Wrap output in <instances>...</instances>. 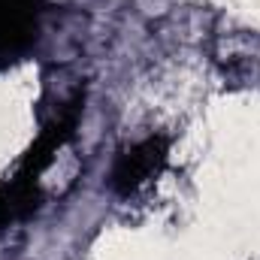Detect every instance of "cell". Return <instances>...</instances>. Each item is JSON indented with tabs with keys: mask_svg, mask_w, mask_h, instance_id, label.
Listing matches in <instances>:
<instances>
[{
	"mask_svg": "<svg viewBox=\"0 0 260 260\" xmlns=\"http://www.w3.org/2000/svg\"><path fill=\"white\" fill-rule=\"evenodd\" d=\"M85 109V97L73 94L64 106L43 124L34 145L21 154L12 176L0 182V230L27 221L43 206V176L55 164L58 151L76 136L79 118Z\"/></svg>",
	"mask_w": 260,
	"mask_h": 260,
	"instance_id": "6da1fadb",
	"label": "cell"
},
{
	"mask_svg": "<svg viewBox=\"0 0 260 260\" xmlns=\"http://www.w3.org/2000/svg\"><path fill=\"white\" fill-rule=\"evenodd\" d=\"M170 148H173V139L164 133H151L121 148L109 170V191L121 200L142 194L170 167Z\"/></svg>",
	"mask_w": 260,
	"mask_h": 260,
	"instance_id": "7a4b0ae2",
	"label": "cell"
},
{
	"mask_svg": "<svg viewBox=\"0 0 260 260\" xmlns=\"http://www.w3.org/2000/svg\"><path fill=\"white\" fill-rule=\"evenodd\" d=\"M46 0H0V67L24 58L43 27Z\"/></svg>",
	"mask_w": 260,
	"mask_h": 260,
	"instance_id": "3957f363",
	"label": "cell"
}]
</instances>
